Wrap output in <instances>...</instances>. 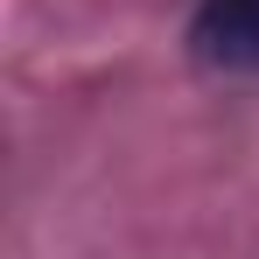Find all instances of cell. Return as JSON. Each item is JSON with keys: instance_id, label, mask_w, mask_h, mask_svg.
<instances>
[{"instance_id": "obj_1", "label": "cell", "mask_w": 259, "mask_h": 259, "mask_svg": "<svg viewBox=\"0 0 259 259\" xmlns=\"http://www.w3.org/2000/svg\"><path fill=\"white\" fill-rule=\"evenodd\" d=\"M189 49L224 77H259V0H196Z\"/></svg>"}]
</instances>
